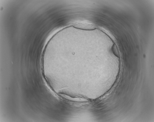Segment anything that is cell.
I'll return each instance as SVG.
<instances>
[{"mask_svg": "<svg viewBox=\"0 0 154 122\" xmlns=\"http://www.w3.org/2000/svg\"><path fill=\"white\" fill-rule=\"evenodd\" d=\"M73 27L76 28L85 30H93L96 29L94 26L84 23H78L74 24Z\"/></svg>", "mask_w": 154, "mask_h": 122, "instance_id": "cell-1", "label": "cell"}, {"mask_svg": "<svg viewBox=\"0 0 154 122\" xmlns=\"http://www.w3.org/2000/svg\"><path fill=\"white\" fill-rule=\"evenodd\" d=\"M62 96L68 100L76 102H86L88 101L86 99L79 98H72L65 95H63Z\"/></svg>", "mask_w": 154, "mask_h": 122, "instance_id": "cell-2", "label": "cell"}]
</instances>
